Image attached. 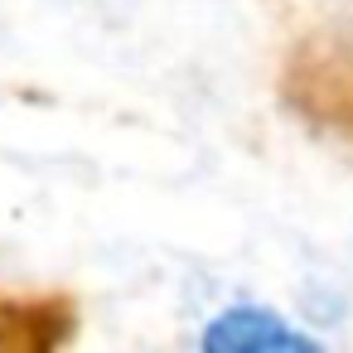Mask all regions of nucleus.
<instances>
[{"instance_id": "nucleus-1", "label": "nucleus", "mask_w": 353, "mask_h": 353, "mask_svg": "<svg viewBox=\"0 0 353 353\" xmlns=\"http://www.w3.org/2000/svg\"><path fill=\"white\" fill-rule=\"evenodd\" d=\"M199 343L208 353H310L319 348V339L310 329H295L285 314L266 310V305H228L218 310Z\"/></svg>"}, {"instance_id": "nucleus-2", "label": "nucleus", "mask_w": 353, "mask_h": 353, "mask_svg": "<svg viewBox=\"0 0 353 353\" xmlns=\"http://www.w3.org/2000/svg\"><path fill=\"white\" fill-rule=\"evenodd\" d=\"M44 314H49V305H39V300L0 305V348H49V343H59V334H44Z\"/></svg>"}]
</instances>
